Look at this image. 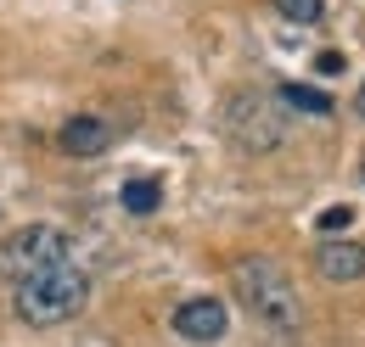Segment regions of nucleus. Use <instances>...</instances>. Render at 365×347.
Here are the masks:
<instances>
[{"label": "nucleus", "instance_id": "obj_1", "mask_svg": "<svg viewBox=\"0 0 365 347\" xmlns=\"http://www.w3.org/2000/svg\"><path fill=\"white\" fill-rule=\"evenodd\" d=\"M230 286L242 308L253 314V325H264L275 342H292L298 325H304V308H298V286L287 274V263H275L270 252H247V258L230 263Z\"/></svg>", "mask_w": 365, "mask_h": 347}, {"label": "nucleus", "instance_id": "obj_2", "mask_svg": "<svg viewBox=\"0 0 365 347\" xmlns=\"http://www.w3.org/2000/svg\"><path fill=\"white\" fill-rule=\"evenodd\" d=\"M85 303H91V274H85L79 263H62V269H51V274H34V280L11 286L17 319H23V325H40V331L68 325Z\"/></svg>", "mask_w": 365, "mask_h": 347}, {"label": "nucleus", "instance_id": "obj_3", "mask_svg": "<svg viewBox=\"0 0 365 347\" xmlns=\"http://www.w3.org/2000/svg\"><path fill=\"white\" fill-rule=\"evenodd\" d=\"M62 263H73V241L56 224H23V230H11L0 241V280L6 286H23V280L51 274Z\"/></svg>", "mask_w": 365, "mask_h": 347}, {"label": "nucleus", "instance_id": "obj_4", "mask_svg": "<svg viewBox=\"0 0 365 347\" xmlns=\"http://www.w3.org/2000/svg\"><path fill=\"white\" fill-rule=\"evenodd\" d=\"M220 129L242 151H275L287 140V118H281V101L270 90H230L220 107Z\"/></svg>", "mask_w": 365, "mask_h": 347}, {"label": "nucleus", "instance_id": "obj_5", "mask_svg": "<svg viewBox=\"0 0 365 347\" xmlns=\"http://www.w3.org/2000/svg\"><path fill=\"white\" fill-rule=\"evenodd\" d=\"M169 325H175V336H185V342H220L225 325H230V314H225L220 297H185Z\"/></svg>", "mask_w": 365, "mask_h": 347}, {"label": "nucleus", "instance_id": "obj_6", "mask_svg": "<svg viewBox=\"0 0 365 347\" xmlns=\"http://www.w3.org/2000/svg\"><path fill=\"white\" fill-rule=\"evenodd\" d=\"M315 274L320 280H331V286H354V280H365V241H320L315 247Z\"/></svg>", "mask_w": 365, "mask_h": 347}, {"label": "nucleus", "instance_id": "obj_7", "mask_svg": "<svg viewBox=\"0 0 365 347\" xmlns=\"http://www.w3.org/2000/svg\"><path fill=\"white\" fill-rule=\"evenodd\" d=\"M107 146H113V124L96 118V112H79V118L62 124V151H73V157H96Z\"/></svg>", "mask_w": 365, "mask_h": 347}, {"label": "nucleus", "instance_id": "obj_8", "mask_svg": "<svg viewBox=\"0 0 365 347\" xmlns=\"http://www.w3.org/2000/svg\"><path fill=\"white\" fill-rule=\"evenodd\" d=\"M275 101H281L287 112H309V118H331V112H337V101H331L326 90H315V85H281Z\"/></svg>", "mask_w": 365, "mask_h": 347}, {"label": "nucleus", "instance_id": "obj_9", "mask_svg": "<svg viewBox=\"0 0 365 347\" xmlns=\"http://www.w3.org/2000/svg\"><path fill=\"white\" fill-rule=\"evenodd\" d=\"M118 202H124L135 218H146V213H158V208H163V185H158V179H130Z\"/></svg>", "mask_w": 365, "mask_h": 347}, {"label": "nucleus", "instance_id": "obj_10", "mask_svg": "<svg viewBox=\"0 0 365 347\" xmlns=\"http://www.w3.org/2000/svg\"><path fill=\"white\" fill-rule=\"evenodd\" d=\"M275 11H281L287 23H320L326 0H275Z\"/></svg>", "mask_w": 365, "mask_h": 347}, {"label": "nucleus", "instance_id": "obj_11", "mask_svg": "<svg viewBox=\"0 0 365 347\" xmlns=\"http://www.w3.org/2000/svg\"><path fill=\"white\" fill-rule=\"evenodd\" d=\"M349 224H354V208H349V202H343V208H326V213H320V235H337V230H349Z\"/></svg>", "mask_w": 365, "mask_h": 347}, {"label": "nucleus", "instance_id": "obj_12", "mask_svg": "<svg viewBox=\"0 0 365 347\" xmlns=\"http://www.w3.org/2000/svg\"><path fill=\"white\" fill-rule=\"evenodd\" d=\"M315 73H320V79H337V73H343V50H320V56H315Z\"/></svg>", "mask_w": 365, "mask_h": 347}, {"label": "nucleus", "instance_id": "obj_13", "mask_svg": "<svg viewBox=\"0 0 365 347\" xmlns=\"http://www.w3.org/2000/svg\"><path fill=\"white\" fill-rule=\"evenodd\" d=\"M354 112H360V118H365V85H360V95H354Z\"/></svg>", "mask_w": 365, "mask_h": 347}, {"label": "nucleus", "instance_id": "obj_14", "mask_svg": "<svg viewBox=\"0 0 365 347\" xmlns=\"http://www.w3.org/2000/svg\"><path fill=\"white\" fill-rule=\"evenodd\" d=\"M360 179H365V169H360Z\"/></svg>", "mask_w": 365, "mask_h": 347}]
</instances>
